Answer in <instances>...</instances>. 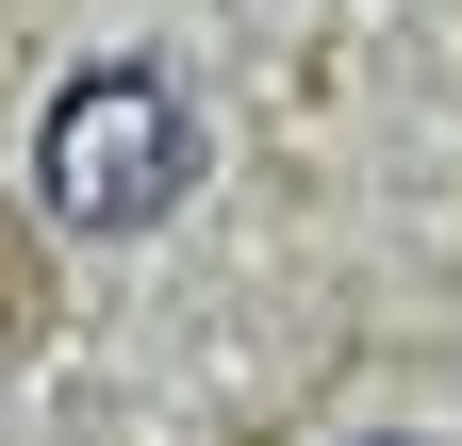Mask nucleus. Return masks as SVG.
<instances>
[{"label": "nucleus", "mask_w": 462, "mask_h": 446, "mask_svg": "<svg viewBox=\"0 0 462 446\" xmlns=\"http://www.w3.org/2000/svg\"><path fill=\"white\" fill-rule=\"evenodd\" d=\"M199 199V99L165 83V67H83V83H50V116H33V215L50 232H165V215Z\"/></svg>", "instance_id": "nucleus-1"}, {"label": "nucleus", "mask_w": 462, "mask_h": 446, "mask_svg": "<svg viewBox=\"0 0 462 446\" xmlns=\"http://www.w3.org/2000/svg\"><path fill=\"white\" fill-rule=\"evenodd\" d=\"M364 446H430V430H364Z\"/></svg>", "instance_id": "nucleus-2"}]
</instances>
